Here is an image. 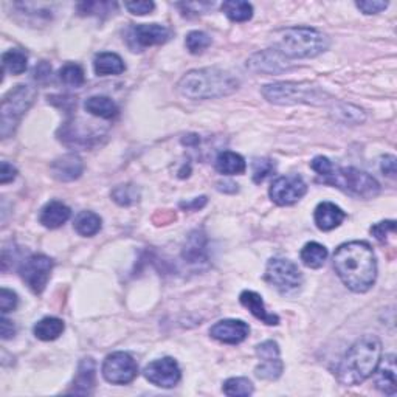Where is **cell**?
Here are the masks:
<instances>
[{
    "label": "cell",
    "mask_w": 397,
    "mask_h": 397,
    "mask_svg": "<svg viewBox=\"0 0 397 397\" xmlns=\"http://www.w3.org/2000/svg\"><path fill=\"white\" fill-rule=\"evenodd\" d=\"M334 269L348 289L355 293L368 292L377 278L374 252L362 240L340 245L334 253Z\"/></svg>",
    "instance_id": "obj_1"
},
{
    "label": "cell",
    "mask_w": 397,
    "mask_h": 397,
    "mask_svg": "<svg viewBox=\"0 0 397 397\" xmlns=\"http://www.w3.org/2000/svg\"><path fill=\"white\" fill-rule=\"evenodd\" d=\"M380 357L382 341L376 336H365L349 348V351L337 368V379L341 385L355 386L374 374Z\"/></svg>",
    "instance_id": "obj_2"
},
{
    "label": "cell",
    "mask_w": 397,
    "mask_h": 397,
    "mask_svg": "<svg viewBox=\"0 0 397 397\" xmlns=\"http://www.w3.org/2000/svg\"><path fill=\"white\" fill-rule=\"evenodd\" d=\"M239 87V80L227 70L200 68L186 73L177 89L191 99H213L228 97Z\"/></svg>",
    "instance_id": "obj_3"
},
{
    "label": "cell",
    "mask_w": 397,
    "mask_h": 397,
    "mask_svg": "<svg viewBox=\"0 0 397 397\" xmlns=\"http://www.w3.org/2000/svg\"><path fill=\"white\" fill-rule=\"evenodd\" d=\"M329 39L320 31L309 27H293L284 30L276 42V50L287 59L314 58L328 50Z\"/></svg>",
    "instance_id": "obj_4"
},
{
    "label": "cell",
    "mask_w": 397,
    "mask_h": 397,
    "mask_svg": "<svg viewBox=\"0 0 397 397\" xmlns=\"http://www.w3.org/2000/svg\"><path fill=\"white\" fill-rule=\"evenodd\" d=\"M322 182L336 186L349 196L360 199H372L380 193V185L376 178L355 168L334 166L329 174L322 177Z\"/></svg>",
    "instance_id": "obj_5"
},
{
    "label": "cell",
    "mask_w": 397,
    "mask_h": 397,
    "mask_svg": "<svg viewBox=\"0 0 397 397\" xmlns=\"http://www.w3.org/2000/svg\"><path fill=\"white\" fill-rule=\"evenodd\" d=\"M36 95V89L25 84H20L6 93L2 99V109H0V115H2L0 116V135L8 138L13 134L23 114L33 104Z\"/></svg>",
    "instance_id": "obj_6"
},
{
    "label": "cell",
    "mask_w": 397,
    "mask_h": 397,
    "mask_svg": "<svg viewBox=\"0 0 397 397\" xmlns=\"http://www.w3.org/2000/svg\"><path fill=\"white\" fill-rule=\"evenodd\" d=\"M262 95L275 104H322L324 103V93L315 87H305L293 83H276L269 84L262 89Z\"/></svg>",
    "instance_id": "obj_7"
},
{
    "label": "cell",
    "mask_w": 397,
    "mask_h": 397,
    "mask_svg": "<svg viewBox=\"0 0 397 397\" xmlns=\"http://www.w3.org/2000/svg\"><path fill=\"white\" fill-rule=\"evenodd\" d=\"M266 281L283 295H291L300 291L303 275L297 264L284 258H274L267 264Z\"/></svg>",
    "instance_id": "obj_8"
},
{
    "label": "cell",
    "mask_w": 397,
    "mask_h": 397,
    "mask_svg": "<svg viewBox=\"0 0 397 397\" xmlns=\"http://www.w3.org/2000/svg\"><path fill=\"white\" fill-rule=\"evenodd\" d=\"M101 371L109 384L126 385L137 377L138 367L128 353H114L106 357Z\"/></svg>",
    "instance_id": "obj_9"
},
{
    "label": "cell",
    "mask_w": 397,
    "mask_h": 397,
    "mask_svg": "<svg viewBox=\"0 0 397 397\" xmlns=\"http://www.w3.org/2000/svg\"><path fill=\"white\" fill-rule=\"evenodd\" d=\"M53 261L45 255H31L23 261L20 267V276L25 284L35 293H42L50 279Z\"/></svg>",
    "instance_id": "obj_10"
},
{
    "label": "cell",
    "mask_w": 397,
    "mask_h": 397,
    "mask_svg": "<svg viewBox=\"0 0 397 397\" xmlns=\"http://www.w3.org/2000/svg\"><path fill=\"white\" fill-rule=\"evenodd\" d=\"M173 31L160 23H138L128 33V44L134 51H140L151 45H160L168 42Z\"/></svg>",
    "instance_id": "obj_11"
},
{
    "label": "cell",
    "mask_w": 397,
    "mask_h": 397,
    "mask_svg": "<svg viewBox=\"0 0 397 397\" xmlns=\"http://www.w3.org/2000/svg\"><path fill=\"white\" fill-rule=\"evenodd\" d=\"M306 193H307V185L300 176L278 177L276 181L271 183L269 190L270 199L274 200L276 205L281 207L297 204Z\"/></svg>",
    "instance_id": "obj_12"
},
{
    "label": "cell",
    "mask_w": 397,
    "mask_h": 397,
    "mask_svg": "<svg viewBox=\"0 0 397 397\" xmlns=\"http://www.w3.org/2000/svg\"><path fill=\"white\" fill-rule=\"evenodd\" d=\"M256 354H258L261 360L255 369L256 376L264 380H276L278 377H281L284 365L281 357H279V346L276 341H264V343L256 346Z\"/></svg>",
    "instance_id": "obj_13"
},
{
    "label": "cell",
    "mask_w": 397,
    "mask_h": 397,
    "mask_svg": "<svg viewBox=\"0 0 397 397\" xmlns=\"http://www.w3.org/2000/svg\"><path fill=\"white\" fill-rule=\"evenodd\" d=\"M145 377L155 386L173 388L181 380L182 372L174 359L165 357V359L154 360L147 365L145 368Z\"/></svg>",
    "instance_id": "obj_14"
},
{
    "label": "cell",
    "mask_w": 397,
    "mask_h": 397,
    "mask_svg": "<svg viewBox=\"0 0 397 397\" xmlns=\"http://www.w3.org/2000/svg\"><path fill=\"white\" fill-rule=\"evenodd\" d=\"M247 67L256 73H267L278 75L291 68L289 61L283 56L276 49H267L255 53L253 56L247 61Z\"/></svg>",
    "instance_id": "obj_15"
},
{
    "label": "cell",
    "mask_w": 397,
    "mask_h": 397,
    "mask_svg": "<svg viewBox=\"0 0 397 397\" xmlns=\"http://www.w3.org/2000/svg\"><path fill=\"white\" fill-rule=\"evenodd\" d=\"M250 328L243 320H222L217 322L212 329H209V336L214 340L221 341L225 345H239L248 337Z\"/></svg>",
    "instance_id": "obj_16"
},
{
    "label": "cell",
    "mask_w": 397,
    "mask_h": 397,
    "mask_svg": "<svg viewBox=\"0 0 397 397\" xmlns=\"http://www.w3.org/2000/svg\"><path fill=\"white\" fill-rule=\"evenodd\" d=\"M50 171L51 176L59 182H73L81 177L84 163L80 155L66 154L51 163Z\"/></svg>",
    "instance_id": "obj_17"
},
{
    "label": "cell",
    "mask_w": 397,
    "mask_h": 397,
    "mask_svg": "<svg viewBox=\"0 0 397 397\" xmlns=\"http://www.w3.org/2000/svg\"><path fill=\"white\" fill-rule=\"evenodd\" d=\"M95 380H97V365L92 357H85L81 360L80 367H78V372L73 380V385L67 391L68 394H83L89 396L93 393L95 388Z\"/></svg>",
    "instance_id": "obj_18"
},
{
    "label": "cell",
    "mask_w": 397,
    "mask_h": 397,
    "mask_svg": "<svg viewBox=\"0 0 397 397\" xmlns=\"http://www.w3.org/2000/svg\"><path fill=\"white\" fill-rule=\"evenodd\" d=\"M346 213L337 207L332 202H322L320 205L315 208L314 219L317 227L322 231H331L334 228H337L338 225L345 221Z\"/></svg>",
    "instance_id": "obj_19"
},
{
    "label": "cell",
    "mask_w": 397,
    "mask_h": 397,
    "mask_svg": "<svg viewBox=\"0 0 397 397\" xmlns=\"http://www.w3.org/2000/svg\"><path fill=\"white\" fill-rule=\"evenodd\" d=\"M70 216H72V212H70V208L66 204H62L59 200H51L41 209L39 222L44 227L53 230L64 225L70 219Z\"/></svg>",
    "instance_id": "obj_20"
},
{
    "label": "cell",
    "mask_w": 397,
    "mask_h": 397,
    "mask_svg": "<svg viewBox=\"0 0 397 397\" xmlns=\"http://www.w3.org/2000/svg\"><path fill=\"white\" fill-rule=\"evenodd\" d=\"M239 300H240V305L250 310V312L262 323H266L269 326H276L279 323L278 315L267 312V309H266V306H264V301L259 293H256L253 291H244L243 293H240Z\"/></svg>",
    "instance_id": "obj_21"
},
{
    "label": "cell",
    "mask_w": 397,
    "mask_h": 397,
    "mask_svg": "<svg viewBox=\"0 0 397 397\" xmlns=\"http://www.w3.org/2000/svg\"><path fill=\"white\" fill-rule=\"evenodd\" d=\"M183 259L188 264H200L207 261V236L199 230H194L183 247Z\"/></svg>",
    "instance_id": "obj_22"
},
{
    "label": "cell",
    "mask_w": 397,
    "mask_h": 397,
    "mask_svg": "<svg viewBox=\"0 0 397 397\" xmlns=\"http://www.w3.org/2000/svg\"><path fill=\"white\" fill-rule=\"evenodd\" d=\"M376 386L380 391L388 396H396L397 385H396V355L394 354L386 355L384 363L380 365V368L376 374Z\"/></svg>",
    "instance_id": "obj_23"
},
{
    "label": "cell",
    "mask_w": 397,
    "mask_h": 397,
    "mask_svg": "<svg viewBox=\"0 0 397 397\" xmlns=\"http://www.w3.org/2000/svg\"><path fill=\"white\" fill-rule=\"evenodd\" d=\"M84 107L89 114L99 116V118H104V120H112L120 114V109H118V106H116L115 101L112 98L103 97V95L90 97L89 99H85Z\"/></svg>",
    "instance_id": "obj_24"
},
{
    "label": "cell",
    "mask_w": 397,
    "mask_h": 397,
    "mask_svg": "<svg viewBox=\"0 0 397 397\" xmlns=\"http://www.w3.org/2000/svg\"><path fill=\"white\" fill-rule=\"evenodd\" d=\"M93 68L98 76H111V75H121L124 72L123 59L116 53H99L93 61Z\"/></svg>",
    "instance_id": "obj_25"
},
{
    "label": "cell",
    "mask_w": 397,
    "mask_h": 397,
    "mask_svg": "<svg viewBox=\"0 0 397 397\" xmlns=\"http://www.w3.org/2000/svg\"><path fill=\"white\" fill-rule=\"evenodd\" d=\"M216 169L225 176L244 174L247 169V163L243 155L231 151H224L216 159Z\"/></svg>",
    "instance_id": "obj_26"
},
{
    "label": "cell",
    "mask_w": 397,
    "mask_h": 397,
    "mask_svg": "<svg viewBox=\"0 0 397 397\" xmlns=\"http://www.w3.org/2000/svg\"><path fill=\"white\" fill-rule=\"evenodd\" d=\"M64 329H66L64 322L59 320V318H56V317H47V318H42L39 323H36L33 332L39 340L51 341V340H56L59 336H62Z\"/></svg>",
    "instance_id": "obj_27"
},
{
    "label": "cell",
    "mask_w": 397,
    "mask_h": 397,
    "mask_svg": "<svg viewBox=\"0 0 397 397\" xmlns=\"http://www.w3.org/2000/svg\"><path fill=\"white\" fill-rule=\"evenodd\" d=\"M300 258L309 269H320L328 259V248L318 243H307L300 253Z\"/></svg>",
    "instance_id": "obj_28"
},
{
    "label": "cell",
    "mask_w": 397,
    "mask_h": 397,
    "mask_svg": "<svg viewBox=\"0 0 397 397\" xmlns=\"http://www.w3.org/2000/svg\"><path fill=\"white\" fill-rule=\"evenodd\" d=\"M4 70L11 75H22L28 67V56L25 51L19 49H11L2 54Z\"/></svg>",
    "instance_id": "obj_29"
},
{
    "label": "cell",
    "mask_w": 397,
    "mask_h": 397,
    "mask_svg": "<svg viewBox=\"0 0 397 397\" xmlns=\"http://www.w3.org/2000/svg\"><path fill=\"white\" fill-rule=\"evenodd\" d=\"M222 11L233 22H247L253 18V6L243 0H227L222 4Z\"/></svg>",
    "instance_id": "obj_30"
},
{
    "label": "cell",
    "mask_w": 397,
    "mask_h": 397,
    "mask_svg": "<svg viewBox=\"0 0 397 397\" xmlns=\"http://www.w3.org/2000/svg\"><path fill=\"white\" fill-rule=\"evenodd\" d=\"M101 217L93 213V212H83L76 216L75 219V230L80 233L81 236L85 238H90V236H95L97 233L101 230Z\"/></svg>",
    "instance_id": "obj_31"
},
{
    "label": "cell",
    "mask_w": 397,
    "mask_h": 397,
    "mask_svg": "<svg viewBox=\"0 0 397 397\" xmlns=\"http://www.w3.org/2000/svg\"><path fill=\"white\" fill-rule=\"evenodd\" d=\"M59 81L62 84L68 85V87H81L85 81L84 70L78 64H66L59 70Z\"/></svg>",
    "instance_id": "obj_32"
},
{
    "label": "cell",
    "mask_w": 397,
    "mask_h": 397,
    "mask_svg": "<svg viewBox=\"0 0 397 397\" xmlns=\"http://www.w3.org/2000/svg\"><path fill=\"white\" fill-rule=\"evenodd\" d=\"M222 391H224V394L231 396V397H235V396L245 397V396L253 394V384L245 377H233V379L225 380Z\"/></svg>",
    "instance_id": "obj_33"
},
{
    "label": "cell",
    "mask_w": 397,
    "mask_h": 397,
    "mask_svg": "<svg viewBox=\"0 0 397 397\" xmlns=\"http://www.w3.org/2000/svg\"><path fill=\"white\" fill-rule=\"evenodd\" d=\"M112 199L121 207H129L140 200V191L135 185H120L112 191Z\"/></svg>",
    "instance_id": "obj_34"
},
{
    "label": "cell",
    "mask_w": 397,
    "mask_h": 397,
    "mask_svg": "<svg viewBox=\"0 0 397 397\" xmlns=\"http://www.w3.org/2000/svg\"><path fill=\"white\" fill-rule=\"evenodd\" d=\"M186 49L193 54L204 53L209 45H212V37H209L204 31H191L185 39Z\"/></svg>",
    "instance_id": "obj_35"
},
{
    "label": "cell",
    "mask_w": 397,
    "mask_h": 397,
    "mask_svg": "<svg viewBox=\"0 0 397 397\" xmlns=\"http://www.w3.org/2000/svg\"><path fill=\"white\" fill-rule=\"evenodd\" d=\"M275 165L274 161L269 159H256L253 160L252 165V171H253V182L255 183H261L264 178L269 177L271 173H274Z\"/></svg>",
    "instance_id": "obj_36"
},
{
    "label": "cell",
    "mask_w": 397,
    "mask_h": 397,
    "mask_svg": "<svg viewBox=\"0 0 397 397\" xmlns=\"http://www.w3.org/2000/svg\"><path fill=\"white\" fill-rule=\"evenodd\" d=\"M116 5L109 2H84L78 5V11L81 14H101V13H111Z\"/></svg>",
    "instance_id": "obj_37"
},
{
    "label": "cell",
    "mask_w": 397,
    "mask_h": 397,
    "mask_svg": "<svg viewBox=\"0 0 397 397\" xmlns=\"http://www.w3.org/2000/svg\"><path fill=\"white\" fill-rule=\"evenodd\" d=\"M18 303L19 298L18 295H16L13 291L6 289L4 287L2 291H0V309H2V314H8L18 307Z\"/></svg>",
    "instance_id": "obj_38"
},
{
    "label": "cell",
    "mask_w": 397,
    "mask_h": 397,
    "mask_svg": "<svg viewBox=\"0 0 397 397\" xmlns=\"http://www.w3.org/2000/svg\"><path fill=\"white\" fill-rule=\"evenodd\" d=\"M394 230H396L394 221H384V222H379L371 227L372 236H374L379 243H385L388 235H390V233H394Z\"/></svg>",
    "instance_id": "obj_39"
},
{
    "label": "cell",
    "mask_w": 397,
    "mask_h": 397,
    "mask_svg": "<svg viewBox=\"0 0 397 397\" xmlns=\"http://www.w3.org/2000/svg\"><path fill=\"white\" fill-rule=\"evenodd\" d=\"M357 8L365 14H377L380 11L386 10L388 4L386 2H380V0H365V2H357L355 4Z\"/></svg>",
    "instance_id": "obj_40"
},
{
    "label": "cell",
    "mask_w": 397,
    "mask_h": 397,
    "mask_svg": "<svg viewBox=\"0 0 397 397\" xmlns=\"http://www.w3.org/2000/svg\"><path fill=\"white\" fill-rule=\"evenodd\" d=\"M310 168H312L318 176L324 177L326 174L331 173V169L334 168L332 161L328 157H323V155H318L312 161H310Z\"/></svg>",
    "instance_id": "obj_41"
},
{
    "label": "cell",
    "mask_w": 397,
    "mask_h": 397,
    "mask_svg": "<svg viewBox=\"0 0 397 397\" xmlns=\"http://www.w3.org/2000/svg\"><path fill=\"white\" fill-rule=\"evenodd\" d=\"M124 6L128 8L129 13L135 16H145L147 13H151L155 8L154 2H147V0H142V2H126Z\"/></svg>",
    "instance_id": "obj_42"
},
{
    "label": "cell",
    "mask_w": 397,
    "mask_h": 397,
    "mask_svg": "<svg viewBox=\"0 0 397 397\" xmlns=\"http://www.w3.org/2000/svg\"><path fill=\"white\" fill-rule=\"evenodd\" d=\"M16 176H18V169L10 165L8 161H2V165H0V183H10L14 181Z\"/></svg>",
    "instance_id": "obj_43"
},
{
    "label": "cell",
    "mask_w": 397,
    "mask_h": 397,
    "mask_svg": "<svg viewBox=\"0 0 397 397\" xmlns=\"http://www.w3.org/2000/svg\"><path fill=\"white\" fill-rule=\"evenodd\" d=\"M380 169H382V173L386 177L394 178L396 177V157L394 155H385V157H382V161H380Z\"/></svg>",
    "instance_id": "obj_44"
},
{
    "label": "cell",
    "mask_w": 397,
    "mask_h": 397,
    "mask_svg": "<svg viewBox=\"0 0 397 397\" xmlns=\"http://www.w3.org/2000/svg\"><path fill=\"white\" fill-rule=\"evenodd\" d=\"M51 67L47 62H41L35 67V78L37 81H47L50 78Z\"/></svg>",
    "instance_id": "obj_45"
},
{
    "label": "cell",
    "mask_w": 397,
    "mask_h": 397,
    "mask_svg": "<svg viewBox=\"0 0 397 397\" xmlns=\"http://www.w3.org/2000/svg\"><path fill=\"white\" fill-rule=\"evenodd\" d=\"M0 334H2L4 340L14 337L16 326L13 324V322L8 320V318H2V322H0Z\"/></svg>",
    "instance_id": "obj_46"
},
{
    "label": "cell",
    "mask_w": 397,
    "mask_h": 397,
    "mask_svg": "<svg viewBox=\"0 0 397 397\" xmlns=\"http://www.w3.org/2000/svg\"><path fill=\"white\" fill-rule=\"evenodd\" d=\"M207 205V197L202 196V197H196L193 202H182L181 208L183 209H194V212H197V209L204 208Z\"/></svg>",
    "instance_id": "obj_47"
},
{
    "label": "cell",
    "mask_w": 397,
    "mask_h": 397,
    "mask_svg": "<svg viewBox=\"0 0 397 397\" xmlns=\"http://www.w3.org/2000/svg\"><path fill=\"white\" fill-rule=\"evenodd\" d=\"M199 142V137L197 135H186V138H183V145H196Z\"/></svg>",
    "instance_id": "obj_48"
}]
</instances>
